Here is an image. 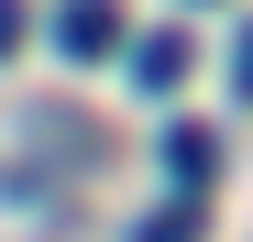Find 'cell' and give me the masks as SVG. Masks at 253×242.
Masks as SVG:
<instances>
[{
	"instance_id": "1",
	"label": "cell",
	"mask_w": 253,
	"mask_h": 242,
	"mask_svg": "<svg viewBox=\"0 0 253 242\" xmlns=\"http://www.w3.org/2000/svg\"><path fill=\"white\" fill-rule=\"evenodd\" d=\"M110 33H121V0H55V44L66 55H110Z\"/></svg>"
},
{
	"instance_id": "2",
	"label": "cell",
	"mask_w": 253,
	"mask_h": 242,
	"mask_svg": "<svg viewBox=\"0 0 253 242\" xmlns=\"http://www.w3.org/2000/svg\"><path fill=\"white\" fill-rule=\"evenodd\" d=\"M165 176H176V198L198 209V187H209V132H198V121H176V132H165Z\"/></svg>"
},
{
	"instance_id": "3",
	"label": "cell",
	"mask_w": 253,
	"mask_h": 242,
	"mask_svg": "<svg viewBox=\"0 0 253 242\" xmlns=\"http://www.w3.org/2000/svg\"><path fill=\"white\" fill-rule=\"evenodd\" d=\"M187 77V33H143L132 44V88H176Z\"/></svg>"
},
{
	"instance_id": "4",
	"label": "cell",
	"mask_w": 253,
	"mask_h": 242,
	"mask_svg": "<svg viewBox=\"0 0 253 242\" xmlns=\"http://www.w3.org/2000/svg\"><path fill=\"white\" fill-rule=\"evenodd\" d=\"M22 44V0H0V55H11Z\"/></svg>"
},
{
	"instance_id": "5",
	"label": "cell",
	"mask_w": 253,
	"mask_h": 242,
	"mask_svg": "<svg viewBox=\"0 0 253 242\" xmlns=\"http://www.w3.org/2000/svg\"><path fill=\"white\" fill-rule=\"evenodd\" d=\"M231 88H242V99H253V33H242V55H231Z\"/></svg>"
}]
</instances>
